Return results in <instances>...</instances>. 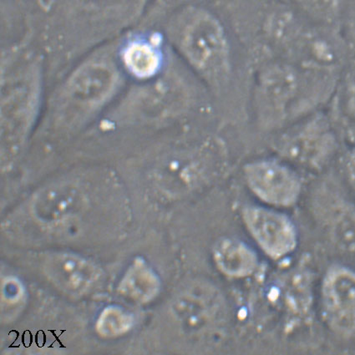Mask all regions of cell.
Instances as JSON below:
<instances>
[{
  "label": "cell",
  "instance_id": "cell-1",
  "mask_svg": "<svg viewBox=\"0 0 355 355\" xmlns=\"http://www.w3.org/2000/svg\"><path fill=\"white\" fill-rule=\"evenodd\" d=\"M153 0H43L39 35L52 46H81L141 26Z\"/></svg>",
  "mask_w": 355,
  "mask_h": 355
},
{
  "label": "cell",
  "instance_id": "cell-2",
  "mask_svg": "<svg viewBox=\"0 0 355 355\" xmlns=\"http://www.w3.org/2000/svg\"><path fill=\"white\" fill-rule=\"evenodd\" d=\"M187 62L211 85L225 83L231 71L232 28L218 7L189 5L159 20Z\"/></svg>",
  "mask_w": 355,
  "mask_h": 355
},
{
  "label": "cell",
  "instance_id": "cell-3",
  "mask_svg": "<svg viewBox=\"0 0 355 355\" xmlns=\"http://www.w3.org/2000/svg\"><path fill=\"white\" fill-rule=\"evenodd\" d=\"M42 64L31 57L14 71L7 69L2 81L3 144L8 155L16 153L31 124L42 89Z\"/></svg>",
  "mask_w": 355,
  "mask_h": 355
},
{
  "label": "cell",
  "instance_id": "cell-4",
  "mask_svg": "<svg viewBox=\"0 0 355 355\" xmlns=\"http://www.w3.org/2000/svg\"><path fill=\"white\" fill-rule=\"evenodd\" d=\"M112 48L89 56L69 75L60 89L61 101L80 108H96L115 95L123 76Z\"/></svg>",
  "mask_w": 355,
  "mask_h": 355
},
{
  "label": "cell",
  "instance_id": "cell-5",
  "mask_svg": "<svg viewBox=\"0 0 355 355\" xmlns=\"http://www.w3.org/2000/svg\"><path fill=\"white\" fill-rule=\"evenodd\" d=\"M325 323L337 336L355 338V271L340 265L330 268L321 288Z\"/></svg>",
  "mask_w": 355,
  "mask_h": 355
},
{
  "label": "cell",
  "instance_id": "cell-6",
  "mask_svg": "<svg viewBox=\"0 0 355 355\" xmlns=\"http://www.w3.org/2000/svg\"><path fill=\"white\" fill-rule=\"evenodd\" d=\"M245 178L252 193L272 207H292L302 193L299 175L277 161L262 160L248 164L245 167Z\"/></svg>",
  "mask_w": 355,
  "mask_h": 355
},
{
  "label": "cell",
  "instance_id": "cell-7",
  "mask_svg": "<svg viewBox=\"0 0 355 355\" xmlns=\"http://www.w3.org/2000/svg\"><path fill=\"white\" fill-rule=\"evenodd\" d=\"M243 218L252 238L269 258L279 260L296 250V227L286 215L269 208L250 206L243 210Z\"/></svg>",
  "mask_w": 355,
  "mask_h": 355
},
{
  "label": "cell",
  "instance_id": "cell-8",
  "mask_svg": "<svg viewBox=\"0 0 355 355\" xmlns=\"http://www.w3.org/2000/svg\"><path fill=\"white\" fill-rule=\"evenodd\" d=\"M338 148L336 132L323 117L310 121L281 141L280 153L289 160L318 167L325 164Z\"/></svg>",
  "mask_w": 355,
  "mask_h": 355
},
{
  "label": "cell",
  "instance_id": "cell-9",
  "mask_svg": "<svg viewBox=\"0 0 355 355\" xmlns=\"http://www.w3.org/2000/svg\"><path fill=\"white\" fill-rule=\"evenodd\" d=\"M126 34L128 37L122 43L119 54L121 67L137 80L156 78L164 64V34L149 26H138Z\"/></svg>",
  "mask_w": 355,
  "mask_h": 355
},
{
  "label": "cell",
  "instance_id": "cell-10",
  "mask_svg": "<svg viewBox=\"0 0 355 355\" xmlns=\"http://www.w3.org/2000/svg\"><path fill=\"white\" fill-rule=\"evenodd\" d=\"M303 88L300 73L287 64L268 65L259 77V99L277 119L286 116L293 104L299 101Z\"/></svg>",
  "mask_w": 355,
  "mask_h": 355
},
{
  "label": "cell",
  "instance_id": "cell-11",
  "mask_svg": "<svg viewBox=\"0 0 355 355\" xmlns=\"http://www.w3.org/2000/svg\"><path fill=\"white\" fill-rule=\"evenodd\" d=\"M218 267L228 276L251 275L257 266V257L250 248L239 241L226 240L215 252Z\"/></svg>",
  "mask_w": 355,
  "mask_h": 355
},
{
  "label": "cell",
  "instance_id": "cell-12",
  "mask_svg": "<svg viewBox=\"0 0 355 355\" xmlns=\"http://www.w3.org/2000/svg\"><path fill=\"white\" fill-rule=\"evenodd\" d=\"M328 218L332 239L344 250L355 252V207L346 200L332 198Z\"/></svg>",
  "mask_w": 355,
  "mask_h": 355
},
{
  "label": "cell",
  "instance_id": "cell-13",
  "mask_svg": "<svg viewBox=\"0 0 355 355\" xmlns=\"http://www.w3.org/2000/svg\"><path fill=\"white\" fill-rule=\"evenodd\" d=\"M49 270L55 283L69 291H78L88 287L94 277L93 268L87 263L69 256L52 261Z\"/></svg>",
  "mask_w": 355,
  "mask_h": 355
},
{
  "label": "cell",
  "instance_id": "cell-14",
  "mask_svg": "<svg viewBox=\"0 0 355 355\" xmlns=\"http://www.w3.org/2000/svg\"><path fill=\"white\" fill-rule=\"evenodd\" d=\"M80 196L71 187H57L40 196L35 210L39 217L47 221H56L71 214L80 202Z\"/></svg>",
  "mask_w": 355,
  "mask_h": 355
},
{
  "label": "cell",
  "instance_id": "cell-15",
  "mask_svg": "<svg viewBox=\"0 0 355 355\" xmlns=\"http://www.w3.org/2000/svg\"><path fill=\"white\" fill-rule=\"evenodd\" d=\"M300 13L314 21L330 23L340 10V0H291Z\"/></svg>",
  "mask_w": 355,
  "mask_h": 355
},
{
  "label": "cell",
  "instance_id": "cell-16",
  "mask_svg": "<svg viewBox=\"0 0 355 355\" xmlns=\"http://www.w3.org/2000/svg\"><path fill=\"white\" fill-rule=\"evenodd\" d=\"M230 0H153L148 16L153 19H160L170 11L189 5L219 6Z\"/></svg>",
  "mask_w": 355,
  "mask_h": 355
},
{
  "label": "cell",
  "instance_id": "cell-17",
  "mask_svg": "<svg viewBox=\"0 0 355 355\" xmlns=\"http://www.w3.org/2000/svg\"><path fill=\"white\" fill-rule=\"evenodd\" d=\"M343 170L347 181L355 193V146L345 155L343 161Z\"/></svg>",
  "mask_w": 355,
  "mask_h": 355
},
{
  "label": "cell",
  "instance_id": "cell-18",
  "mask_svg": "<svg viewBox=\"0 0 355 355\" xmlns=\"http://www.w3.org/2000/svg\"><path fill=\"white\" fill-rule=\"evenodd\" d=\"M345 104L349 115L355 120V69L351 75L345 91Z\"/></svg>",
  "mask_w": 355,
  "mask_h": 355
}]
</instances>
